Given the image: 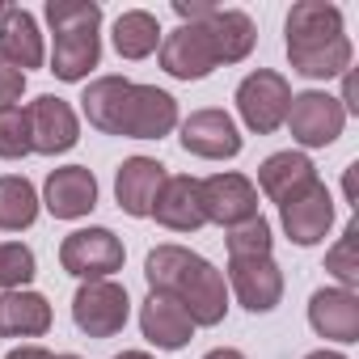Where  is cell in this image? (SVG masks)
I'll return each instance as SVG.
<instances>
[{"mask_svg":"<svg viewBox=\"0 0 359 359\" xmlns=\"http://www.w3.org/2000/svg\"><path fill=\"white\" fill-rule=\"evenodd\" d=\"M287 60L309 81H334L351 72L355 47L342 30V9L330 0H300L287 13Z\"/></svg>","mask_w":359,"mask_h":359,"instance_id":"cell-1","label":"cell"},{"mask_svg":"<svg viewBox=\"0 0 359 359\" xmlns=\"http://www.w3.org/2000/svg\"><path fill=\"white\" fill-rule=\"evenodd\" d=\"M47 22L55 30L51 72L68 85L85 81L102 64V5L97 0H47Z\"/></svg>","mask_w":359,"mask_h":359,"instance_id":"cell-2","label":"cell"},{"mask_svg":"<svg viewBox=\"0 0 359 359\" xmlns=\"http://www.w3.org/2000/svg\"><path fill=\"white\" fill-rule=\"evenodd\" d=\"M131 317V296L114 279H89L72 296V321L85 338H114Z\"/></svg>","mask_w":359,"mask_h":359,"instance_id":"cell-3","label":"cell"},{"mask_svg":"<svg viewBox=\"0 0 359 359\" xmlns=\"http://www.w3.org/2000/svg\"><path fill=\"white\" fill-rule=\"evenodd\" d=\"M287 106H292V85L271 68H258L237 85V114L254 135L279 131L287 118Z\"/></svg>","mask_w":359,"mask_h":359,"instance_id":"cell-4","label":"cell"},{"mask_svg":"<svg viewBox=\"0 0 359 359\" xmlns=\"http://www.w3.org/2000/svg\"><path fill=\"white\" fill-rule=\"evenodd\" d=\"M123 258H127V250L110 229H76L60 245V266L68 275H76L81 283L110 279L114 271H123Z\"/></svg>","mask_w":359,"mask_h":359,"instance_id":"cell-5","label":"cell"},{"mask_svg":"<svg viewBox=\"0 0 359 359\" xmlns=\"http://www.w3.org/2000/svg\"><path fill=\"white\" fill-rule=\"evenodd\" d=\"M292 127V140L304 144V148H330L342 127H346V110L338 106L334 93H321V89H309V93H292V106H287V118Z\"/></svg>","mask_w":359,"mask_h":359,"instance_id":"cell-6","label":"cell"},{"mask_svg":"<svg viewBox=\"0 0 359 359\" xmlns=\"http://www.w3.org/2000/svg\"><path fill=\"white\" fill-rule=\"evenodd\" d=\"M161 68L173 76V81H203L220 68L216 60V47H212V34L208 26H177L169 34H161Z\"/></svg>","mask_w":359,"mask_h":359,"instance_id":"cell-7","label":"cell"},{"mask_svg":"<svg viewBox=\"0 0 359 359\" xmlns=\"http://www.w3.org/2000/svg\"><path fill=\"white\" fill-rule=\"evenodd\" d=\"M199 199H203V220L220 224V229H237L245 220L258 216V191L245 173H212L199 182Z\"/></svg>","mask_w":359,"mask_h":359,"instance_id":"cell-8","label":"cell"},{"mask_svg":"<svg viewBox=\"0 0 359 359\" xmlns=\"http://www.w3.org/2000/svg\"><path fill=\"white\" fill-rule=\"evenodd\" d=\"M279 224L296 245H317L325 241L330 224H334V195L325 191V182L317 177L313 187H304L300 195H292L287 203H279Z\"/></svg>","mask_w":359,"mask_h":359,"instance_id":"cell-9","label":"cell"},{"mask_svg":"<svg viewBox=\"0 0 359 359\" xmlns=\"http://www.w3.org/2000/svg\"><path fill=\"white\" fill-rule=\"evenodd\" d=\"M26 118H30V144H34V152H43V156H60V152L76 148V140H81V118H76V110H72L64 97H55V93L34 97V102L26 106Z\"/></svg>","mask_w":359,"mask_h":359,"instance_id":"cell-10","label":"cell"},{"mask_svg":"<svg viewBox=\"0 0 359 359\" xmlns=\"http://www.w3.org/2000/svg\"><path fill=\"white\" fill-rule=\"evenodd\" d=\"M55 220H81L97 208V177L85 165H64L51 169L43 182V199H39Z\"/></svg>","mask_w":359,"mask_h":359,"instance_id":"cell-11","label":"cell"},{"mask_svg":"<svg viewBox=\"0 0 359 359\" xmlns=\"http://www.w3.org/2000/svg\"><path fill=\"white\" fill-rule=\"evenodd\" d=\"M229 283L250 313H271L283 300V271L275 258H229Z\"/></svg>","mask_w":359,"mask_h":359,"instance_id":"cell-12","label":"cell"},{"mask_svg":"<svg viewBox=\"0 0 359 359\" xmlns=\"http://www.w3.org/2000/svg\"><path fill=\"white\" fill-rule=\"evenodd\" d=\"M182 148L191 156H203V161H233L241 152V131H237L233 114L208 106L182 123Z\"/></svg>","mask_w":359,"mask_h":359,"instance_id":"cell-13","label":"cell"},{"mask_svg":"<svg viewBox=\"0 0 359 359\" xmlns=\"http://www.w3.org/2000/svg\"><path fill=\"white\" fill-rule=\"evenodd\" d=\"M173 300L191 313L195 325H220L224 313H229V283H224V275H220L208 258H195L187 283L177 287Z\"/></svg>","mask_w":359,"mask_h":359,"instance_id":"cell-14","label":"cell"},{"mask_svg":"<svg viewBox=\"0 0 359 359\" xmlns=\"http://www.w3.org/2000/svg\"><path fill=\"white\" fill-rule=\"evenodd\" d=\"M165 177L169 173H165V165L156 156H127L118 165V173H114V199H118V208L127 216H135V220L152 216V203H156V195L165 187Z\"/></svg>","mask_w":359,"mask_h":359,"instance_id":"cell-15","label":"cell"},{"mask_svg":"<svg viewBox=\"0 0 359 359\" xmlns=\"http://www.w3.org/2000/svg\"><path fill=\"white\" fill-rule=\"evenodd\" d=\"M309 325L330 342H359V296L346 287H317L309 296Z\"/></svg>","mask_w":359,"mask_h":359,"instance_id":"cell-16","label":"cell"},{"mask_svg":"<svg viewBox=\"0 0 359 359\" xmlns=\"http://www.w3.org/2000/svg\"><path fill=\"white\" fill-rule=\"evenodd\" d=\"M152 216L169 233H199L208 224L203 220V199H199V177H191V173L165 177V187L152 203Z\"/></svg>","mask_w":359,"mask_h":359,"instance_id":"cell-17","label":"cell"},{"mask_svg":"<svg viewBox=\"0 0 359 359\" xmlns=\"http://www.w3.org/2000/svg\"><path fill=\"white\" fill-rule=\"evenodd\" d=\"M131 89H135V81H127V76L89 81V89L81 93V110H85L89 127H97L102 135H123L127 131V110H131Z\"/></svg>","mask_w":359,"mask_h":359,"instance_id":"cell-18","label":"cell"},{"mask_svg":"<svg viewBox=\"0 0 359 359\" xmlns=\"http://www.w3.org/2000/svg\"><path fill=\"white\" fill-rule=\"evenodd\" d=\"M140 330L161 351H182L191 342V334H195V321H191V313L177 304L173 296L148 292V300L140 304Z\"/></svg>","mask_w":359,"mask_h":359,"instance_id":"cell-19","label":"cell"},{"mask_svg":"<svg viewBox=\"0 0 359 359\" xmlns=\"http://www.w3.org/2000/svg\"><path fill=\"white\" fill-rule=\"evenodd\" d=\"M317 182V165L304 156V152H271L262 165H258V187L271 203H287L292 195H300L304 187Z\"/></svg>","mask_w":359,"mask_h":359,"instance_id":"cell-20","label":"cell"},{"mask_svg":"<svg viewBox=\"0 0 359 359\" xmlns=\"http://www.w3.org/2000/svg\"><path fill=\"white\" fill-rule=\"evenodd\" d=\"M173 127H177V102L156 85H135L123 135L127 140H165Z\"/></svg>","mask_w":359,"mask_h":359,"instance_id":"cell-21","label":"cell"},{"mask_svg":"<svg viewBox=\"0 0 359 359\" xmlns=\"http://www.w3.org/2000/svg\"><path fill=\"white\" fill-rule=\"evenodd\" d=\"M0 55H5L13 68L30 72V68H43V34H39V22L34 13L9 5L5 18H0Z\"/></svg>","mask_w":359,"mask_h":359,"instance_id":"cell-22","label":"cell"},{"mask_svg":"<svg viewBox=\"0 0 359 359\" xmlns=\"http://www.w3.org/2000/svg\"><path fill=\"white\" fill-rule=\"evenodd\" d=\"M51 330V304L47 296L22 287L0 296V334L5 338H43Z\"/></svg>","mask_w":359,"mask_h":359,"instance_id":"cell-23","label":"cell"},{"mask_svg":"<svg viewBox=\"0 0 359 359\" xmlns=\"http://www.w3.org/2000/svg\"><path fill=\"white\" fill-rule=\"evenodd\" d=\"M208 34H212V47H216V60L220 64H241L254 43H258V30H254V18L241 13V9H216L208 22Z\"/></svg>","mask_w":359,"mask_h":359,"instance_id":"cell-24","label":"cell"},{"mask_svg":"<svg viewBox=\"0 0 359 359\" xmlns=\"http://www.w3.org/2000/svg\"><path fill=\"white\" fill-rule=\"evenodd\" d=\"M39 191L22 173H0V233H22L39 220Z\"/></svg>","mask_w":359,"mask_h":359,"instance_id":"cell-25","label":"cell"},{"mask_svg":"<svg viewBox=\"0 0 359 359\" xmlns=\"http://www.w3.org/2000/svg\"><path fill=\"white\" fill-rule=\"evenodd\" d=\"M195 258H199V254H191L187 245H156V250H148V258H144V279H148V292L177 296V287L187 283V275H191Z\"/></svg>","mask_w":359,"mask_h":359,"instance_id":"cell-26","label":"cell"},{"mask_svg":"<svg viewBox=\"0 0 359 359\" xmlns=\"http://www.w3.org/2000/svg\"><path fill=\"white\" fill-rule=\"evenodd\" d=\"M110 39H114V51L123 60H148L161 47V22L148 9H127V13H118Z\"/></svg>","mask_w":359,"mask_h":359,"instance_id":"cell-27","label":"cell"},{"mask_svg":"<svg viewBox=\"0 0 359 359\" xmlns=\"http://www.w3.org/2000/svg\"><path fill=\"white\" fill-rule=\"evenodd\" d=\"M325 271L338 279V287H346V292L359 287V224H355V220H351V224L342 229V237L330 245Z\"/></svg>","mask_w":359,"mask_h":359,"instance_id":"cell-28","label":"cell"},{"mask_svg":"<svg viewBox=\"0 0 359 359\" xmlns=\"http://www.w3.org/2000/svg\"><path fill=\"white\" fill-rule=\"evenodd\" d=\"M30 118L26 106H0V161H22L30 156Z\"/></svg>","mask_w":359,"mask_h":359,"instance_id":"cell-29","label":"cell"},{"mask_svg":"<svg viewBox=\"0 0 359 359\" xmlns=\"http://www.w3.org/2000/svg\"><path fill=\"white\" fill-rule=\"evenodd\" d=\"M34 275H39V262H34L30 245L0 241V287H5V292H22Z\"/></svg>","mask_w":359,"mask_h":359,"instance_id":"cell-30","label":"cell"},{"mask_svg":"<svg viewBox=\"0 0 359 359\" xmlns=\"http://www.w3.org/2000/svg\"><path fill=\"white\" fill-rule=\"evenodd\" d=\"M271 245H275V237L262 216L229 229V258H271Z\"/></svg>","mask_w":359,"mask_h":359,"instance_id":"cell-31","label":"cell"},{"mask_svg":"<svg viewBox=\"0 0 359 359\" xmlns=\"http://www.w3.org/2000/svg\"><path fill=\"white\" fill-rule=\"evenodd\" d=\"M22 93H26V72L0 55V106H18Z\"/></svg>","mask_w":359,"mask_h":359,"instance_id":"cell-32","label":"cell"},{"mask_svg":"<svg viewBox=\"0 0 359 359\" xmlns=\"http://www.w3.org/2000/svg\"><path fill=\"white\" fill-rule=\"evenodd\" d=\"M220 5H212V0H173V13L182 18V26H199L216 13Z\"/></svg>","mask_w":359,"mask_h":359,"instance_id":"cell-33","label":"cell"},{"mask_svg":"<svg viewBox=\"0 0 359 359\" xmlns=\"http://www.w3.org/2000/svg\"><path fill=\"white\" fill-rule=\"evenodd\" d=\"M355 177H359V161H351L346 173H342V191H346V203H351V208H359V187H355Z\"/></svg>","mask_w":359,"mask_h":359,"instance_id":"cell-34","label":"cell"},{"mask_svg":"<svg viewBox=\"0 0 359 359\" xmlns=\"http://www.w3.org/2000/svg\"><path fill=\"white\" fill-rule=\"evenodd\" d=\"M5 359H51V351L47 346H13Z\"/></svg>","mask_w":359,"mask_h":359,"instance_id":"cell-35","label":"cell"},{"mask_svg":"<svg viewBox=\"0 0 359 359\" xmlns=\"http://www.w3.org/2000/svg\"><path fill=\"white\" fill-rule=\"evenodd\" d=\"M203 359H245L241 351H233V346H216V351H208Z\"/></svg>","mask_w":359,"mask_h":359,"instance_id":"cell-36","label":"cell"},{"mask_svg":"<svg viewBox=\"0 0 359 359\" xmlns=\"http://www.w3.org/2000/svg\"><path fill=\"white\" fill-rule=\"evenodd\" d=\"M304 359H346V355H342V351H325V346H321V351H313V355H304Z\"/></svg>","mask_w":359,"mask_h":359,"instance_id":"cell-37","label":"cell"},{"mask_svg":"<svg viewBox=\"0 0 359 359\" xmlns=\"http://www.w3.org/2000/svg\"><path fill=\"white\" fill-rule=\"evenodd\" d=\"M114 359H152L148 351H123V355H114Z\"/></svg>","mask_w":359,"mask_h":359,"instance_id":"cell-38","label":"cell"},{"mask_svg":"<svg viewBox=\"0 0 359 359\" xmlns=\"http://www.w3.org/2000/svg\"><path fill=\"white\" fill-rule=\"evenodd\" d=\"M51 359H81V355H51Z\"/></svg>","mask_w":359,"mask_h":359,"instance_id":"cell-39","label":"cell"},{"mask_svg":"<svg viewBox=\"0 0 359 359\" xmlns=\"http://www.w3.org/2000/svg\"><path fill=\"white\" fill-rule=\"evenodd\" d=\"M5 9H9V5H5V0H0V18H5Z\"/></svg>","mask_w":359,"mask_h":359,"instance_id":"cell-40","label":"cell"}]
</instances>
